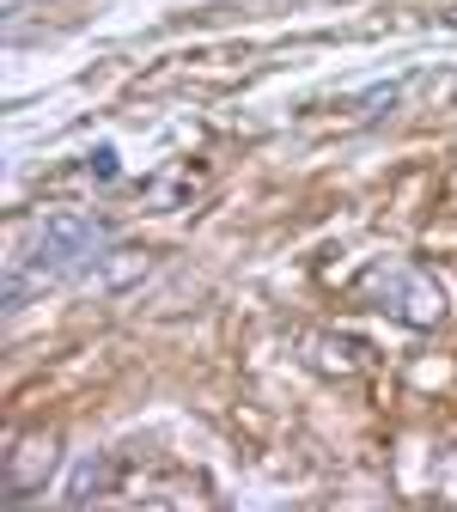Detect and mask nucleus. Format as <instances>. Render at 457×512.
<instances>
[{"mask_svg":"<svg viewBox=\"0 0 457 512\" xmlns=\"http://www.w3.org/2000/svg\"><path fill=\"white\" fill-rule=\"evenodd\" d=\"M98 244H104V226H98V220H86V214H49V220L31 232L25 256H19V275H13V287H7V311H19V305L31 299V275L80 269Z\"/></svg>","mask_w":457,"mask_h":512,"instance_id":"obj_1","label":"nucleus"},{"mask_svg":"<svg viewBox=\"0 0 457 512\" xmlns=\"http://www.w3.org/2000/svg\"><path fill=\"white\" fill-rule=\"evenodd\" d=\"M92 177L110 183V177H116V153H92Z\"/></svg>","mask_w":457,"mask_h":512,"instance_id":"obj_2","label":"nucleus"}]
</instances>
